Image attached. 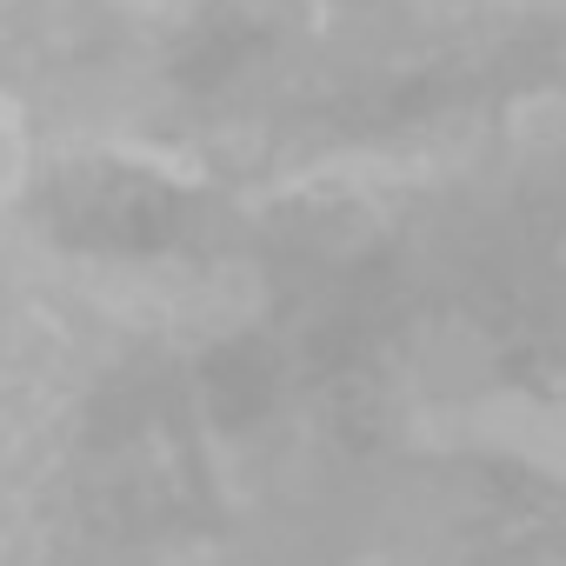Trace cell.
Here are the masks:
<instances>
[{"mask_svg": "<svg viewBox=\"0 0 566 566\" xmlns=\"http://www.w3.org/2000/svg\"><path fill=\"white\" fill-rule=\"evenodd\" d=\"M28 167V127H21V107L0 101V193H8Z\"/></svg>", "mask_w": 566, "mask_h": 566, "instance_id": "obj_1", "label": "cell"}, {"mask_svg": "<svg viewBox=\"0 0 566 566\" xmlns=\"http://www.w3.org/2000/svg\"><path fill=\"white\" fill-rule=\"evenodd\" d=\"M134 8H160V0H134Z\"/></svg>", "mask_w": 566, "mask_h": 566, "instance_id": "obj_2", "label": "cell"}]
</instances>
